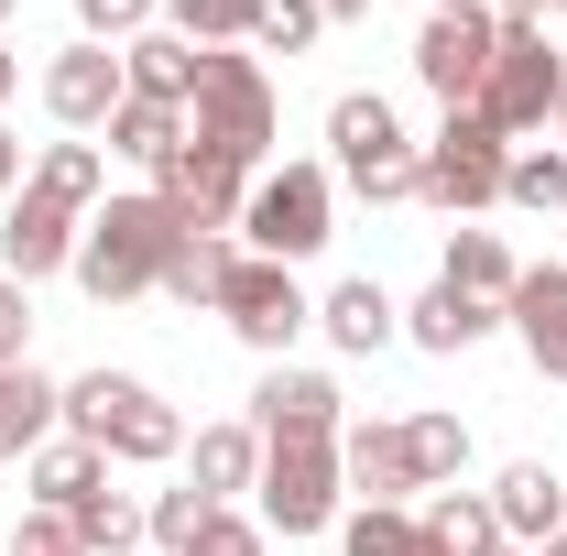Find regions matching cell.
I'll list each match as a JSON object with an SVG mask.
<instances>
[{
	"label": "cell",
	"mask_w": 567,
	"mask_h": 556,
	"mask_svg": "<svg viewBox=\"0 0 567 556\" xmlns=\"http://www.w3.org/2000/svg\"><path fill=\"white\" fill-rule=\"evenodd\" d=\"M328 218H339V186H328V164H274V175H251L240 240H251L262 262H306V251H328Z\"/></svg>",
	"instance_id": "8992f818"
},
{
	"label": "cell",
	"mask_w": 567,
	"mask_h": 556,
	"mask_svg": "<svg viewBox=\"0 0 567 556\" xmlns=\"http://www.w3.org/2000/svg\"><path fill=\"white\" fill-rule=\"evenodd\" d=\"M425 535H436V556H481L502 535V524H492V491H436V502H425Z\"/></svg>",
	"instance_id": "83f0119b"
},
{
	"label": "cell",
	"mask_w": 567,
	"mask_h": 556,
	"mask_svg": "<svg viewBox=\"0 0 567 556\" xmlns=\"http://www.w3.org/2000/svg\"><path fill=\"white\" fill-rule=\"evenodd\" d=\"M251 425H262V447H284V436H339V382H328V371L274 360V371H262V393H251Z\"/></svg>",
	"instance_id": "5bb4252c"
},
{
	"label": "cell",
	"mask_w": 567,
	"mask_h": 556,
	"mask_svg": "<svg viewBox=\"0 0 567 556\" xmlns=\"http://www.w3.org/2000/svg\"><path fill=\"white\" fill-rule=\"evenodd\" d=\"M502 328L524 339V360H535L546 382H567V262H546V274H513V295H502Z\"/></svg>",
	"instance_id": "9a60e30c"
},
{
	"label": "cell",
	"mask_w": 567,
	"mask_h": 556,
	"mask_svg": "<svg viewBox=\"0 0 567 556\" xmlns=\"http://www.w3.org/2000/svg\"><path fill=\"white\" fill-rule=\"evenodd\" d=\"M186 491H208L218 513H229V491H262V425H197Z\"/></svg>",
	"instance_id": "d6986e66"
},
{
	"label": "cell",
	"mask_w": 567,
	"mask_h": 556,
	"mask_svg": "<svg viewBox=\"0 0 567 556\" xmlns=\"http://www.w3.org/2000/svg\"><path fill=\"white\" fill-rule=\"evenodd\" d=\"M557 22H567V0H557Z\"/></svg>",
	"instance_id": "7dc6e473"
},
{
	"label": "cell",
	"mask_w": 567,
	"mask_h": 556,
	"mask_svg": "<svg viewBox=\"0 0 567 556\" xmlns=\"http://www.w3.org/2000/svg\"><path fill=\"white\" fill-rule=\"evenodd\" d=\"M218 317L262 349V360H284V349L317 328V306H306L295 262H262V251H240V262H229V284H218Z\"/></svg>",
	"instance_id": "9c48e42d"
},
{
	"label": "cell",
	"mask_w": 567,
	"mask_h": 556,
	"mask_svg": "<svg viewBox=\"0 0 567 556\" xmlns=\"http://www.w3.org/2000/svg\"><path fill=\"white\" fill-rule=\"evenodd\" d=\"M11 556H87V546H76L66 513H22V524H11Z\"/></svg>",
	"instance_id": "8d00e7d4"
},
{
	"label": "cell",
	"mask_w": 567,
	"mask_h": 556,
	"mask_svg": "<svg viewBox=\"0 0 567 556\" xmlns=\"http://www.w3.org/2000/svg\"><path fill=\"white\" fill-rule=\"evenodd\" d=\"M481 556H524V546H502V535H492V546H481Z\"/></svg>",
	"instance_id": "f6af8a7d"
},
{
	"label": "cell",
	"mask_w": 567,
	"mask_h": 556,
	"mask_svg": "<svg viewBox=\"0 0 567 556\" xmlns=\"http://www.w3.org/2000/svg\"><path fill=\"white\" fill-rule=\"evenodd\" d=\"M22 491H33V513H76L87 491H110V459H99V447H76V436H55V447H33V459H22Z\"/></svg>",
	"instance_id": "7402d4cb"
},
{
	"label": "cell",
	"mask_w": 567,
	"mask_h": 556,
	"mask_svg": "<svg viewBox=\"0 0 567 556\" xmlns=\"http://www.w3.org/2000/svg\"><path fill=\"white\" fill-rule=\"evenodd\" d=\"M502 328V306H481V295H458V284H425L415 306H404V339L436 349V360H458V349H481Z\"/></svg>",
	"instance_id": "ac0fdd59"
},
{
	"label": "cell",
	"mask_w": 567,
	"mask_h": 556,
	"mask_svg": "<svg viewBox=\"0 0 567 556\" xmlns=\"http://www.w3.org/2000/svg\"><path fill=\"white\" fill-rule=\"evenodd\" d=\"M492 524H502V546H546V535H567V481L546 470V459H513L492 481Z\"/></svg>",
	"instance_id": "2e32d148"
},
{
	"label": "cell",
	"mask_w": 567,
	"mask_h": 556,
	"mask_svg": "<svg viewBox=\"0 0 567 556\" xmlns=\"http://www.w3.org/2000/svg\"><path fill=\"white\" fill-rule=\"evenodd\" d=\"M121 76H132V99L186 110V87H197V44H186V33H132V44H121Z\"/></svg>",
	"instance_id": "cb8c5ba5"
},
{
	"label": "cell",
	"mask_w": 567,
	"mask_h": 556,
	"mask_svg": "<svg viewBox=\"0 0 567 556\" xmlns=\"http://www.w3.org/2000/svg\"><path fill=\"white\" fill-rule=\"evenodd\" d=\"M66 436H76V447H99V459L153 470V459L186 447V415H175L153 382H132V371H76V382H66Z\"/></svg>",
	"instance_id": "7a4b0ae2"
},
{
	"label": "cell",
	"mask_w": 567,
	"mask_h": 556,
	"mask_svg": "<svg viewBox=\"0 0 567 556\" xmlns=\"http://www.w3.org/2000/svg\"><path fill=\"white\" fill-rule=\"evenodd\" d=\"M328 153H339V186H360L371 208H393V197H415V142H404V121H393V99L382 87H350L339 110H328Z\"/></svg>",
	"instance_id": "277c9868"
},
{
	"label": "cell",
	"mask_w": 567,
	"mask_h": 556,
	"mask_svg": "<svg viewBox=\"0 0 567 556\" xmlns=\"http://www.w3.org/2000/svg\"><path fill=\"white\" fill-rule=\"evenodd\" d=\"M251 11H262V0H164V22H175L197 55H218V44H251Z\"/></svg>",
	"instance_id": "1f68e13d"
},
{
	"label": "cell",
	"mask_w": 567,
	"mask_h": 556,
	"mask_svg": "<svg viewBox=\"0 0 567 556\" xmlns=\"http://www.w3.org/2000/svg\"><path fill=\"white\" fill-rule=\"evenodd\" d=\"M208 524H218L208 491H153V513H142V535H153L164 556H197V535H208Z\"/></svg>",
	"instance_id": "836d02e7"
},
{
	"label": "cell",
	"mask_w": 567,
	"mask_h": 556,
	"mask_svg": "<svg viewBox=\"0 0 567 556\" xmlns=\"http://www.w3.org/2000/svg\"><path fill=\"white\" fill-rule=\"evenodd\" d=\"M0 11H11V0H0Z\"/></svg>",
	"instance_id": "681fc988"
},
{
	"label": "cell",
	"mask_w": 567,
	"mask_h": 556,
	"mask_svg": "<svg viewBox=\"0 0 567 556\" xmlns=\"http://www.w3.org/2000/svg\"><path fill=\"white\" fill-rule=\"evenodd\" d=\"M404 459H415L425 491L458 481V470H470V425H458V415H404Z\"/></svg>",
	"instance_id": "f546056e"
},
{
	"label": "cell",
	"mask_w": 567,
	"mask_h": 556,
	"mask_svg": "<svg viewBox=\"0 0 567 556\" xmlns=\"http://www.w3.org/2000/svg\"><path fill=\"white\" fill-rule=\"evenodd\" d=\"M502 164H513V142L481 110H447L436 142H425V164H415V197L447 208V218H481V208H502Z\"/></svg>",
	"instance_id": "52a82bcc"
},
{
	"label": "cell",
	"mask_w": 567,
	"mask_h": 556,
	"mask_svg": "<svg viewBox=\"0 0 567 556\" xmlns=\"http://www.w3.org/2000/svg\"><path fill=\"white\" fill-rule=\"evenodd\" d=\"M436 284L502 306V295H513V251H502V229H447V274H436Z\"/></svg>",
	"instance_id": "484cf974"
},
{
	"label": "cell",
	"mask_w": 567,
	"mask_h": 556,
	"mask_svg": "<svg viewBox=\"0 0 567 556\" xmlns=\"http://www.w3.org/2000/svg\"><path fill=\"white\" fill-rule=\"evenodd\" d=\"M502 208L567 218V153H513V164H502Z\"/></svg>",
	"instance_id": "d6a6232c"
},
{
	"label": "cell",
	"mask_w": 567,
	"mask_h": 556,
	"mask_svg": "<svg viewBox=\"0 0 567 556\" xmlns=\"http://www.w3.org/2000/svg\"><path fill=\"white\" fill-rule=\"evenodd\" d=\"M339 436H284L262 447V535H328L339 524Z\"/></svg>",
	"instance_id": "ba28073f"
},
{
	"label": "cell",
	"mask_w": 567,
	"mask_h": 556,
	"mask_svg": "<svg viewBox=\"0 0 567 556\" xmlns=\"http://www.w3.org/2000/svg\"><path fill=\"white\" fill-rule=\"evenodd\" d=\"M76 229H87L76 208H55L44 186H22V197H11V218H0V274H11V284L66 274V262H76Z\"/></svg>",
	"instance_id": "7c38bea8"
},
{
	"label": "cell",
	"mask_w": 567,
	"mask_h": 556,
	"mask_svg": "<svg viewBox=\"0 0 567 556\" xmlns=\"http://www.w3.org/2000/svg\"><path fill=\"white\" fill-rule=\"evenodd\" d=\"M274 76L262 55H197V87H186V132L218 142V153H240V164H262L274 153Z\"/></svg>",
	"instance_id": "3957f363"
},
{
	"label": "cell",
	"mask_w": 567,
	"mask_h": 556,
	"mask_svg": "<svg viewBox=\"0 0 567 556\" xmlns=\"http://www.w3.org/2000/svg\"><path fill=\"white\" fill-rule=\"evenodd\" d=\"M186 240H197V218L175 208V197H153V186H142V197H110V208L76 229V262H66V274L87 284L99 306H132V295L164 284V262H175Z\"/></svg>",
	"instance_id": "6da1fadb"
},
{
	"label": "cell",
	"mask_w": 567,
	"mask_h": 556,
	"mask_svg": "<svg viewBox=\"0 0 567 556\" xmlns=\"http://www.w3.org/2000/svg\"><path fill=\"white\" fill-rule=\"evenodd\" d=\"M66 524H76V546H87V556H132L142 546V502H132V491H87Z\"/></svg>",
	"instance_id": "f1b7e54d"
},
{
	"label": "cell",
	"mask_w": 567,
	"mask_h": 556,
	"mask_svg": "<svg viewBox=\"0 0 567 556\" xmlns=\"http://www.w3.org/2000/svg\"><path fill=\"white\" fill-rule=\"evenodd\" d=\"M11 360H33V306H22V284L0 274V371Z\"/></svg>",
	"instance_id": "74e56055"
},
{
	"label": "cell",
	"mask_w": 567,
	"mask_h": 556,
	"mask_svg": "<svg viewBox=\"0 0 567 556\" xmlns=\"http://www.w3.org/2000/svg\"><path fill=\"white\" fill-rule=\"evenodd\" d=\"M350 556H436V535H425L404 502H360L350 513Z\"/></svg>",
	"instance_id": "4dcf8cb0"
},
{
	"label": "cell",
	"mask_w": 567,
	"mask_h": 556,
	"mask_svg": "<svg viewBox=\"0 0 567 556\" xmlns=\"http://www.w3.org/2000/svg\"><path fill=\"white\" fill-rule=\"evenodd\" d=\"M317 22H371V0H317Z\"/></svg>",
	"instance_id": "b9f144b4"
},
{
	"label": "cell",
	"mask_w": 567,
	"mask_h": 556,
	"mask_svg": "<svg viewBox=\"0 0 567 556\" xmlns=\"http://www.w3.org/2000/svg\"><path fill=\"white\" fill-rule=\"evenodd\" d=\"M339 470H350L360 502H404L415 481V459H404V425H339Z\"/></svg>",
	"instance_id": "44dd1931"
},
{
	"label": "cell",
	"mask_w": 567,
	"mask_h": 556,
	"mask_svg": "<svg viewBox=\"0 0 567 556\" xmlns=\"http://www.w3.org/2000/svg\"><path fill=\"white\" fill-rule=\"evenodd\" d=\"M557 121H567V99H557Z\"/></svg>",
	"instance_id": "c3c4849f"
},
{
	"label": "cell",
	"mask_w": 567,
	"mask_h": 556,
	"mask_svg": "<svg viewBox=\"0 0 567 556\" xmlns=\"http://www.w3.org/2000/svg\"><path fill=\"white\" fill-rule=\"evenodd\" d=\"M535 556H567V535H546V546H535Z\"/></svg>",
	"instance_id": "ee69618b"
},
{
	"label": "cell",
	"mask_w": 567,
	"mask_h": 556,
	"mask_svg": "<svg viewBox=\"0 0 567 556\" xmlns=\"http://www.w3.org/2000/svg\"><path fill=\"white\" fill-rule=\"evenodd\" d=\"M0 197H22V142L0 132Z\"/></svg>",
	"instance_id": "ab89813d"
},
{
	"label": "cell",
	"mask_w": 567,
	"mask_h": 556,
	"mask_svg": "<svg viewBox=\"0 0 567 556\" xmlns=\"http://www.w3.org/2000/svg\"><path fill=\"white\" fill-rule=\"evenodd\" d=\"M425 11H458V0H425Z\"/></svg>",
	"instance_id": "bcb514c9"
},
{
	"label": "cell",
	"mask_w": 567,
	"mask_h": 556,
	"mask_svg": "<svg viewBox=\"0 0 567 556\" xmlns=\"http://www.w3.org/2000/svg\"><path fill=\"white\" fill-rule=\"evenodd\" d=\"M557 99H567V55H546V22H502V44H492V76H481V121H492L502 142H524V132H546L557 121Z\"/></svg>",
	"instance_id": "5b68a950"
},
{
	"label": "cell",
	"mask_w": 567,
	"mask_h": 556,
	"mask_svg": "<svg viewBox=\"0 0 567 556\" xmlns=\"http://www.w3.org/2000/svg\"><path fill=\"white\" fill-rule=\"evenodd\" d=\"M153 197H175V208L197 218V229H240V208H251V164L186 132L175 153H164V164H153Z\"/></svg>",
	"instance_id": "8fae6325"
},
{
	"label": "cell",
	"mask_w": 567,
	"mask_h": 556,
	"mask_svg": "<svg viewBox=\"0 0 567 556\" xmlns=\"http://www.w3.org/2000/svg\"><path fill=\"white\" fill-rule=\"evenodd\" d=\"M153 11L164 0H76V44H132V33H153Z\"/></svg>",
	"instance_id": "d590c367"
},
{
	"label": "cell",
	"mask_w": 567,
	"mask_h": 556,
	"mask_svg": "<svg viewBox=\"0 0 567 556\" xmlns=\"http://www.w3.org/2000/svg\"><path fill=\"white\" fill-rule=\"evenodd\" d=\"M492 44H502V22H492V0H458V11H425V33H415V76L447 99V110H470L481 99V76H492Z\"/></svg>",
	"instance_id": "30bf717a"
},
{
	"label": "cell",
	"mask_w": 567,
	"mask_h": 556,
	"mask_svg": "<svg viewBox=\"0 0 567 556\" xmlns=\"http://www.w3.org/2000/svg\"><path fill=\"white\" fill-rule=\"evenodd\" d=\"M197 556H274V535H262V524H240V513H218L208 535H197Z\"/></svg>",
	"instance_id": "f35d334b"
},
{
	"label": "cell",
	"mask_w": 567,
	"mask_h": 556,
	"mask_svg": "<svg viewBox=\"0 0 567 556\" xmlns=\"http://www.w3.org/2000/svg\"><path fill=\"white\" fill-rule=\"evenodd\" d=\"M11 87H22V55H11V44H0V99H11Z\"/></svg>",
	"instance_id": "7bdbcfd3"
},
{
	"label": "cell",
	"mask_w": 567,
	"mask_h": 556,
	"mask_svg": "<svg viewBox=\"0 0 567 556\" xmlns=\"http://www.w3.org/2000/svg\"><path fill=\"white\" fill-rule=\"evenodd\" d=\"M557 0H492V22H546Z\"/></svg>",
	"instance_id": "60d3db41"
},
{
	"label": "cell",
	"mask_w": 567,
	"mask_h": 556,
	"mask_svg": "<svg viewBox=\"0 0 567 556\" xmlns=\"http://www.w3.org/2000/svg\"><path fill=\"white\" fill-rule=\"evenodd\" d=\"M132 99V76H121V44H66L55 66H44V110L66 121V132H110V110Z\"/></svg>",
	"instance_id": "4fadbf2b"
},
{
	"label": "cell",
	"mask_w": 567,
	"mask_h": 556,
	"mask_svg": "<svg viewBox=\"0 0 567 556\" xmlns=\"http://www.w3.org/2000/svg\"><path fill=\"white\" fill-rule=\"evenodd\" d=\"M22 186H44L55 208H76V218H99V197H110V153L99 142H44L33 153V175Z\"/></svg>",
	"instance_id": "603a6c76"
},
{
	"label": "cell",
	"mask_w": 567,
	"mask_h": 556,
	"mask_svg": "<svg viewBox=\"0 0 567 556\" xmlns=\"http://www.w3.org/2000/svg\"><path fill=\"white\" fill-rule=\"evenodd\" d=\"M328 22H317V0H262L251 11V55H306Z\"/></svg>",
	"instance_id": "e575fe53"
},
{
	"label": "cell",
	"mask_w": 567,
	"mask_h": 556,
	"mask_svg": "<svg viewBox=\"0 0 567 556\" xmlns=\"http://www.w3.org/2000/svg\"><path fill=\"white\" fill-rule=\"evenodd\" d=\"M317 328H328V339L350 349V360H371V349H393V339H404V306H393V295H382L371 274H350V284H328Z\"/></svg>",
	"instance_id": "ffe728a7"
},
{
	"label": "cell",
	"mask_w": 567,
	"mask_h": 556,
	"mask_svg": "<svg viewBox=\"0 0 567 556\" xmlns=\"http://www.w3.org/2000/svg\"><path fill=\"white\" fill-rule=\"evenodd\" d=\"M55 425H66V382H44L33 360H11L0 371V459L22 470L33 447H55Z\"/></svg>",
	"instance_id": "e0dca14e"
},
{
	"label": "cell",
	"mask_w": 567,
	"mask_h": 556,
	"mask_svg": "<svg viewBox=\"0 0 567 556\" xmlns=\"http://www.w3.org/2000/svg\"><path fill=\"white\" fill-rule=\"evenodd\" d=\"M110 153H121V164H142V175H153V164H164V153H175V142H186V110H164V99H121V110H110Z\"/></svg>",
	"instance_id": "d4e9b609"
},
{
	"label": "cell",
	"mask_w": 567,
	"mask_h": 556,
	"mask_svg": "<svg viewBox=\"0 0 567 556\" xmlns=\"http://www.w3.org/2000/svg\"><path fill=\"white\" fill-rule=\"evenodd\" d=\"M229 262H240V251H229L218 229H197V240H186V251L164 262V284H153V295H175V306H218V284H229Z\"/></svg>",
	"instance_id": "4316f807"
}]
</instances>
